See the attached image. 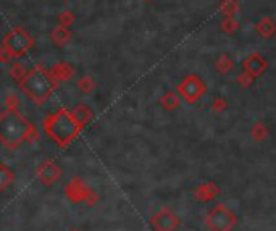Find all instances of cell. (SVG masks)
I'll return each instance as SVG.
<instances>
[{
    "mask_svg": "<svg viewBox=\"0 0 276 231\" xmlns=\"http://www.w3.org/2000/svg\"><path fill=\"white\" fill-rule=\"evenodd\" d=\"M44 131L57 146L66 147L82 129V124L77 122L75 113L68 112L66 108H58L57 112L44 120Z\"/></svg>",
    "mask_w": 276,
    "mask_h": 231,
    "instance_id": "1",
    "label": "cell"
},
{
    "mask_svg": "<svg viewBox=\"0 0 276 231\" xmlns=\"http://www.w3.org/2000/svg\"><path fill=\"white\" fill-rule=\"evenodd\" d=\"M31 136H34L32 124L21 113H18L16 108L10 107L3 110L0 117V141L3 142V146L16 149L24 141H29Z\"/></svg>",
    "mask_w": 276,
    "mask_h": 231,
    "instance_id": "2",
    "label": "cell"
},
{
    "mask_svg": "<svg viewBox=\"0 0 276 231\" xmlns=\"http://www.w3.org/2000/svg\"><path fill=\"white\" fill-rule=\"evenodd\" d=\"M21 89L29 99L34 100L37 105L48 99L55 91V81L46 70L36 68L29 70L21 79Z\"/></svg>",
    "mask_w": 276,
    "mask_h": 231,
    "instance_id": "3",
    "label": "cell"
},
{
    "mask_svg": "<svg viewBox=\"0 0 276 231\" xmlns=\"http://www.w3.org/2000/svg\"><path fill=\"white\" fill-rule=\"evenodd\" d=\"M205 225L210 231H232L237 225V215L225 204H216L207 212Z\"/></svg>",
    "mask_w": 276,
    "mask_h": 231,
    "instance_id": "4",
    "label": "cell"
},
{
    "mask_svg": "<svg viewBox=\"0 0 276 231\" xmlns=\"http://www.w3.org/2000/svg\"><path fill=\"white\" fill-rule=\"evenodd\" d=\"M65 196L68 197V200L75 205L84 204L87 207H94L99 200V197L91 187H87L79 178H73V180L65 186Z\"/></svg>",
    "mask_w": 276,
    "mask_h": 231,
    "instance_id": "5",
    "label": "cell"
},
{
    "mask_svg": "<svg viewBox=\"0 0 276 231\" xmlns=\"http://www.w3.org/2000/svg\"><path fill=\"white\" fill-rule=\"evenodd\" d=\"M32 44V39L24 32L21 28H15L5 36L3 49L10 57H21L29 50Z\"/></svg>",
    "mask_w": 276,
    "mask_h": 231,
    "instance_id": "6",
    "label": "cell"
},
{
    "mask_svg": "<svg viewBox=\"0 0 276 231\" xmlns=\"http://www.w3.org/2000/svg\"><path fill=\"white\" fill-rule=\"evenodd\" d=\"M149 223L153 231H176L181 225V218L168 207H162L157 214L150 216Z\"/></svg>",
    "mask_w": 276,
    "mask_h": 231,
    "instance_id": "7",
    "label": "cell"
},
{
    "mask_svg": "<svg viewBox=\"0 0 276 231\" xmlns=\"http://www.w3.org/2000/svg\"><path fill=\"white\" fill-rule=\"evenodd\" d=\"M203 89H205V86H203V83L197 76H187V78L178 86V94L181 95L186 102L194 104L202 97Z\"/></svg>",
    "mask_w": 276,
    "mask_h": 231,
    "instance_id": "8",
    "label": "cell"
},
{
    "mask_svg": "<svg viewBox=\"0 0 276 231\" xmlns=\"http://www.w3.org/2000/svg\"><path fill=\"white\" fill-rule=\"evenodd\" d=\"M36 176H37V180L41 181V185H44V186H52V185H55L58 180H60L61 170H60V167H58L55 162H52V160H44L41 165L37 167Z\"/></svg>",
    "mask_w": 276,
    "mask_h": 231,
    "instance_id": "9",
    "label": "cell"
},
{
    "mask_svg": "<svg viewBox=\"0 0 276 231\" xmlns=\"http://www.w3.org/2000/svg\"><path fill=\"white\" fill-rule=\"evenodd\" d=\"M220 192H221L220 187H218L215 183L207 181L199 185L196 189H194V197H196L199 202H210L215 199V197H218Z\"/></svg>",
    "mask_w": 276,
    "mask_h": 231,
    "instance_id": "10",
    "label": "cell"
},
{
    "mask_svg": "<svg viewBox=\"0 0 276 231\" xmlns=\"http://www.w3.org/2000/svg\"><path fill=\"white\" fill-rule=\"evenodd\" d=\"M15 181V173L10 171V168L2 163L0 165V191H5Z\"/></svg>",
    "mask_w": 276,
    "mask_h": 231,
    "instance_id": "11",
    "label": "cell"
},
{
    "mask_svg": "<svg viewBox=\"0 0 276 231\" xmlns=\"http://www.w3.org/2000/svg\"><path fill=\"white\" fill-rule=\"evenodd\" d=\"M73 113H75V117L77 118V122H79V123L82 124V126H84V124L92 118V113L84 107V105H77V107L75 108V112H73Z\"/></svg>",
    "mask_w": 276,
    "mask_h": 231,
    "instance_id": "12",
    "label": "cell"
},
{
    "mask_svg": "<svg viewBox=\"0 0 276 231\" xmlns=\"http://www.w3.org/2000/svg\"><path fill=\"white\" fill-rule=\"evenodd\" d=\"M162 104H163L165 108L173 110V108L178 107V99H174L171 94H168V95H165V97L162 99Z\"/></svg>",
    "mask_w": 276,
    "mask_h": 231,
    "instance_id": "13",
    "label": "cell"
},
{
    "mask_svg": "<svg viewBox=\"0 0 276 231\" xmlns=\"http://www.w3.org/2000/svg\"><path fill=\"white\" fill-rule=\"evenodd\" d=\"M252 134H254V138L255 139H263L266 136V128L265 126H261V124H257V126L254 128V131H252Z\"/></svg>",
    "mask_w": 276,
    "mask_h": 231,
    "instance_id": "14",
    "label": "cell"
},
{
    "mask_svg": "<svg viewBox=\"0 0 276 231\" xmlns=\"http://www.w3.org/2000/svg\"><path fill=\"white\" fill-rule=\"evenodd\" d=\"M70 231H79V230H75V228H73V230H70Z\"/></svg>",
    "mask_w": 276,
    "mask_h": 231,
    "instance_id": "15",
    "label": "cell"
}]
</instances>
